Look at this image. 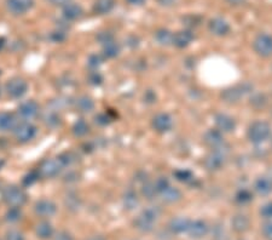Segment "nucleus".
<instances>
[{
  "label": "nucleus",
  "mask_w": 272,
  "mask_h": 240,
  "mask_svg": "<svg viewBox=\"0 0 272 240\" xmlns=\"http://www.w3.org/2000/svg\"><path fill=\"white\" fill-rule=\"evenodd\" d=\"M248 140L252 143H263L268 141L271 136V126L269 122L263 121V120H256V121L250 124L248 127L247 132Z\"/></svg>",
  "instance_id": "1"
},
{
  "label": "nucleus",
  "mask_w": 272,
  "mask_h": 240,
  "mask_svg": "<svg viewBox=\"0 0 272 240\" xmlns=\"http://www.w3.org/2000/svg\"><path fill=\"white\" fill-rule=\"evenodd\" d=\"M159 215H160V211H159L158 208L153 206V208H149L146 210L143 211L135 221L136 228L139 229V231L145 232H151L155 227L156 221H158Z\"/></svg>",
  "instance_id": "2"
},
{
  "label": "nucleus",
  "mask_w": 272,
  "mask_h": 240,
  "mask_svg": "<svg viewBox=\"0 0 272 240\" xmlns=\"http://www.w3.org/2000/svg\"><path fill=\"white\" fill-rule=\"evenodd\" d=\"M252 90L253 85L250 83H242V84L235 85L232 88L225 89L221 92V98L227 103H236L245 95L252 92Z\"/></svg>",
  "instance_id": "3"
},
{
  "label": "nucleus",
  "mask_w": 272,
  "mask_h": 240,
  "mask_svg": "<svg viewBox=\"0 0 272 240\" xmlns=\"http://www.w3.org/2000/svg\"><path fill=\"white\" fill-rule=\"evenodd\" d=\"M2 199L11 208H21L27 202V195L16 186H9L2 192Z\"/></svg>",
  "instance_id": "4"
},
{
  "label": "nucleus",
  "mask_w": 272,
  "mask_h": 240,
  "mask_svg": "<svg viewBox=\"0 0 272 240\" xmlns=\"http://www.w3.org/2000/svg\"><path fill=\"white\" fill-rule=\"evenodd\" d=\"M253 48L256 54L261 57L272 56V35L261 33L255 38L253 43Z\"/></svg>",
  "instance_id": "5"
},
{
  "label": "nucleus",
  "mask_w": 272,
  "mask_h": 240,
  "mask_svg": "<svg viewBox=\"0 0 272 240\" xmlns=\"http://www.w3.org/2000/svg\"><path fill=\"white\" fill-rule=\"evenodd\" d=\"M63 169V165L59 161V159H46L41 163L40 168H39V175L46 179H51V177L57 176Z\"/></svg>",
  "instance_id": "6"
},
{
  "label": "nucleus",
  "mask_w": 272,
  "mask_h": 240,
  "mask_svg": "<svg viewBox=\"0 0 272 240\" xmlns=\"http://www.w3.org/2000/svg\"><path fill=\"white\" fill-rule=\"evenodd\" d=\"M34 5V0H6V7L9 12L15 16H21L29 11Z\"/></svg>",
  "instance_id": "7"
},
{
  "label": "nucleus",
  "mask_w": 272,
  "mask_h": 240,
  "mask_svg": "<svg viewBox=\"0 0 272 240\" xmlns=\"http://www.w3.org/2000/svg\"><path fill=\"white\" fill-rule=\"evenodd\" d=\"M203 164L209 171L220 170L225 164V154L220 150H214V152L206 156Z\"/></svg>",
  "instance_id": "8"
},
{
  "label": "nucleus",
  "mask_w": 272,
  "mask_h": 240,
  "mask_svg": "<svg viewBox=\"0 0 272 240\" xmlns=\"http://www.w3.org/2000/svg\"><path fill=\"white\" fill-rule=\"evenodd\" d=\"M151 126L156 132L164 134L168 132L173 126V120L167 113H159L151 120Z\"/></svg>",
  "instance_id": "9"
},
{
  "label": "nucleus",
  "mask_w": 272,
  "mask_h": 240,
  "mask_svg": "<svg viewBox=\"0 0 272 240\" xmlns=\"http://www.w3.org/2000/svg\"><path fill=\"white\" fill-rule=\"evenodd\" d=\"M36 135V127L29 122H22L15 130V136L20 142H29Z\"/></svg>",
  "instance_id": "10"
},
{
  "label": "nucleus",
  "mask_w": 272,
  "mask_h": 240,
  "mask_svg": "<svg viewBox=\"0 0 272 240\" xmlns=\"http://www.w3.org/2000/svg\"><path fill=\"white\" fill-rule=\"evenodd\" d=\"M27 83L23 79H20V78H15V79L10 80L6 85L7 93L14 98L22 97V96L27 92Z\"/></svg>",
  "instance_id": "11"
},
{
  "label": "nucleus",
  "mask_w": 272,
  "mask_h": 240,
  "mask_svg": "<svg viewBox=\"0 0 272 240\" xmlns=\"http://www.w3.org/2000/svg\"><path fill=\"white\" fill-rule=\"evenodd\" d=\"M208 28L209 30H211L212 34L217 36H224L229 34L230 30H231V28H230L229 22L221 17L212 18L208 23Z\"/></svg>",
  "instance_id": "12"
},
{
  "label": "nucleus",
  "mask_w": 272,
  "mask_h": 240,
  "mask_svg": "<svg viewBox=\"0 0 272 240\" xmlns=\"http://www.w3.org/2000/svg\"><path fill=\"white\" fill-rule=\"evenodd\" d=\"M203 141L208 147L213 148V150H220L225 143L223 132H220L219 130H208L203 136Z\"/></svg>",
  "instance_id": "13"
},
{
  "label": "nucleus",
  "mask_w": 272,
  "mask_h": 240,
  "mask_svg": "<svg viewBox=\"0 0 272 240\" xmlns=\"http://www.w3.org/2000/svg\"><path fill=\"white\" fill-rule=\"evenodd\" d=\"M216 125L220 132H231L235 130L236 122L234 118H231L227 114H217L216 116Z\"/></svg>",
  "instance_id": "14"
},
{
  "label": "nucleus",
  "mask_w": 272,
  "mask_h": 240,
  "mask_svg": "<svg viewBox=\"0 0 272 240\" xmlns=\"http://www.w3.org/2000/svg\"><path fill=\"white\" fill-rule=\"evenodd\" d=\"M56 205L51 200H40L35 204L36 215L41 216V217H51L56 213Z\"/></svg>",
  "instance_id": "15"
},
{
  "label": "nucleus",
  "mask_w": 272,
  "mask_h": 240,
  "mask_svg": "<svg viewBox=\"0 0 272 240\" xmlns=\"http://www.w3.org/2000/svg\"><path fill=\"white\" fill-rule=\"evenodd\" d=\"M39 106L35 101H26L18 107V114L25 119H33L38 116Z\"/></svg>",
  "instance_id": "16"
},
{
  "label": "nucleus",
  "mask_w": 272,
  "mask_h": 240,
  "mask_svg": "<svg viewBox=\"0 0 272 240\" xmlns=\"http://www.w3.org/2000/svg\"><path fill=\"white\" fill-rule=\"evenodd\" d=\"M208 229H209L208 224L206 223L205 221L197 220L190 223L188 232H189L190 237H192V238L195 239H200L208 233Z\"/></svg>",
  "instance_id": "17"
},
{
  "label": "nucleus",
  "mask_w": 272,
  "mask_h": 240,
  "mask_svg": "<svg viewBox=\"0 0 272 240\" xmlns=\"http://www.w3.org/2000/svg\"><path fill=\"white\" fill-rule=\"evenodd\" d=\"M193 39L192 33L190 30H179L173 34V45L179 49H184L191 44Z\"/></svg>",
  "instance_id": "18"
},
{
  "label": "nucleus",
  "mask_w": 272,
  "mask_h": 240,
  "mask_svg": "<svg viewBox=\"0 0 272 240\" xmlns=\"http://www.w3.org/2000/svg\"><path fill=\"white\" fill-rule=\"evenodd\" d=\"M159 195L161 197V199L163 200L164 203H168V204H172V203H177L182 199V193L180 190L176 188V187H172L169 184L168 187H166L164 189H162Z\"/></svg>",
  "instance_id": "19"
},
{
  "label": "nucleus",
  "mask_w": 272,
  "mask_h": 240,
  "mask_svg": "<svg viewBox=\"0 0 272 240\" xmlns=\"http://www.w3.org/2000/svg\"><path fill=\"white\" fill-rule=\"evenodd\" d=\"M254 189L259 195H270L272 193V180L266 176L259 177L254 183Z\"/></svg>",
  "instance_id": "20"
},
{
  "label": "nucleus",
  "mask_w": 272,
  "mask_h": 240,
  "mask_svg": "<svg viewBox=\"0 0 272 240\" xmlns=\"http://www.w3.org/2000/svg\"><path fill=\"white\" fill-rule=\"evenodd\" d=\"M63 16L69 21H75L82 16V9L80 5L74 2H68L63 7Z\"/></svg>",
  "instance_id": "21"
},
{
  "label": "nucleus",
  "mask_w": 272,
  "mask_h": 240,
  "mask_svg": "<svg viewBox=\"0 0 272 240\" xmlns=\"http://www.w3.org/2000/svg\"><path fill=\"white\" fill-rule=\"evenodd\" d=\"M190 223H191V221L188 220V218L176 217L169 222V229H171L173 233L177 234L184 233V232H188Z\"/></svg>",
  "instance_id": "22"
},
{
  "label": "nucleus",
  "mask_w": 272,
  "mask_h": 240,
  "mask_svg": "<svg viewBox=\"0 0 272 240\" xmlns=\"http://www.w3.org/2000/svg\"><path fill=\"white\" fill-rule=\"evenodd\" d=\"M122 203H124V206L127 209V210H133L136 209L139 204V198H138V194L133 189H128L125 192L124 198H122Z\"/></svg>",
  "instance_id": "23"
},
{
  "label": "nucleus",
  "mask_w": 272,
  "mask_h": 240,
  "mask_svg": "<svg viewBox=\"0 0 272 240\" xmlns=\"http://www.w3.org/2000/svg\"><path fill=\"white\" fill-rule=\"evenodd\" d=\"M15 125H16V119L11 113L7 112L0 113V131H9L14 129Z\"/></svg>",
  "instance_id": "24"
},
{
  "label": "nucleus",
  "mask_w": 272,
  "mask_h": 240,
  "mask_svg": "<svg viewBox=\"0 0 272 240\" xmlns=\"http://www.w3.org/2000/svg\"><path fill=\"white\" fill-rule=\"evenodd\" d=\"M35 233L39 238L41 239H49L51 238L52 234H54V227L51 226V223L43 221V222L36 224Z\"/></svg>",
  "instance_id": "25"
},
{
  "label": "nucleus",
  "mask_w": 272,
  "mask_h": 240,
  "mask_svg": "<svg viewBox=\"0 0 272 240\" xmlns=\"http://www.w3.org/2000/svg\"><path fill=\"white\" fill-rule=\"evenodd\" d=\"M114 7V0H96L93 10L98 15L109 14Z\"/></svg>",
  "instance_id": "26"
},
{
  "label": "nucleus",
  "mask_w": 272,
  "mask_h": 240,
  "mask_svg": "<svg viewBox=\"0 0 272 240\" xmlns=\"http://www.w3.org/2000/svg\"><path fill=\"white\" fill-rule=\"evenodd\" d=\"M232 228L235 229L239 233H242V232H245L248 228H249V220H248L247 216L245 215H236L231 221Z\"/></svg>",
  "instance_id": "27"
},
{
  "label": "nucleus",
  "mask_w": 272,
  "mask_h": 240,
  "mask_svg": "<svg viewBox=\"0 0 272 240\" xmlns=\"http://www.w3.org/2000/svg\"><path fill=\"white\" fill-rule=\"evenodd\" d=\"M155 39L160 45H171L173 43V33L169 32L168 30H164V28H161L158 32L155 33Z\"/></svg>",
  "instance_id": "28"
},
{
  "label": "nucleus",
  "mask_w": 272,
  "mask_h": 240,
  "mask_svg": "<svg viewBox=\"0 0 272 240\" xmlns=\"http://www.w3.org/2000/svg\"><path fill=\"white\" fill-rule=\"evenodd\" d=\"M95 108V102L87 96H82V97L78 98L77 101V109L81 113H90Z\"/></svg>",
  "instance_id": "29"
},
{
  "label": "nucleus",
  "mask_w": 272,
  "mask_h": 240,
  "mask_svg": "<svg viewBox=\"0 0 272 240\" xmlns=\"http://www.w3.org/2000/svg\"><path fill=\"white\" fill-rule=\"evenodd\" d=\"M44 122L50 127H56L61 124V117L57 112L48 111L44 114Z\"/></svg>",
  "instance_id": "30"
},
{
  "label": "nucleus",
  "mask_w": 272,
  "mask_h": 240,
  "mask_svg": "<svg viewBox=\"0 0 272 240\" xmlns=\"http://www.w3.org/2000/svg\"><path fill=\"white\" fill-rule=\"evenodd\" d=\"M120 52V46L117 45V43L115 40L110 41V43H107L103 45V55L107 59H114L119 55Z\"/></svg>",
  "instance_id": "31"
},
{
  "label": "nucleus",
  "mask_w": 272,
  "mask_h": 240,
  "mask_svg": "<svg viewBox=\"0 0 272 240\" xmlns=\"http://www.w3.org/2000/svg\"><path fill=\"white\" fill-rule=\"evenodd\" d=\"M88 130H90V126H88V124L83 119L78 120V121L74 124V126H73V132H74L75 136H79V137H82L85 136V135H87Z\"/></svg>",
  "instance_id": "32"
},
{
  "label": "nucleus",
  "mask_w": 272,
  "mask_h": 240,
  "mask_svg": "<svg viewBox=\"0 0 272 240\" xmlns=\"http://www.w3.org/2000/svg\"><path fill=\"white\" fill-rule=\"evenodd\" d=\"M174 177L179 182H183V183H189L193 180V174L188 169H180V170L174 171Z\"/></svg>",
  "instance_id": "33"
},
{
  "label": "nucleus",
  "mask_w": 272,
  "mask_h": 240,
  "mask_svg": "<svg viewBox=\"0 0 272 240\" xmlns=\"http://www.w3.org/2000/svg\"><path fill=\"white\" fill-rule=\"evenodd\" d=\"M253 194L249 189H240L239 192L236 193V197H235V200H236L239 204H248V203L252 202Z\"/></svg>",
  "instance_id": "34"
},
{
  "label": "nucleus",
  "mask_w": 272,
  "mask_h": 240,
  "mask_svg": "<svg viewBox=\"0 0 272 240\" xmlns=\"http://www.w3.org/2000/svg\"><path fill=\"white\" fill-rule=\"evenodd\" d=\"M142 194L144 195L146 199H153L155 195H158V190L155 188L154 182L146 181L142 184Z\"/></svg>",
  "instance_id": "35"
},
{
  "label": "nucleus",
  "mask_w": 272,
  "mask_h": 240,
  "mask_svg": "<svg viewBox=\"0 0 272 240\" xmlns=\"http://www.w3.org/2000/svg\"><path fill=\"white\" fill-rule=\"evenodd\" d=\"M65 206H67V209H69V210L77 211L78 209L80 208L79 197H78L77 194H74V193L68 194L67 197H65Z\"/></svg>",
  "instance_id": "36"
},
{
  "label": "nucleus",
  "mask_w": 272,
  "mask_h": 240,
  "mask_svg": "<svg viewBox=\"0 0 272 240\" xmlns=\"http://www.w3.org/2000/svg\"><path fill=\"white\" fill-rule=\"evenodd\" d=\"M21 216H22V212H21L20 208H10L5 217L9 222H17L18 220H21Z\"/></svg>",
  "instance_id": "37"
},
{
  "label": "nucleus",
  "mask_w": 272,
  "mask_h": 240,
  "mask_svg": "<svg viewBox=\"0 0 272 240\" xmlns=\"http://www.w3.org/2000/svg\"><path fill=\"white\" fill-rule=\"evenodd\" d=\"M250 104H253L256 108H261V107H264L266 104V97L263 93H258V95H255L254 97L250 100Z\"/></svg>",
  "instance_id": "38"
},
{
  "label": "nucleus",
  "mask_w": 272,
  "mask_h": 240,
  "mask_svg": "<svg viewBox=\"0 0 272 240\" xmlns=\"http://www.w3.org/2000/svg\"><path fill=\"white\" fill-rule=\"evenodd\" d=\"M39 176H40V175H39V172L30 171L29 174H28L27 176L23 179V184H25V186H32L34 182H36V180L39 179Z\"/></svg>",
  "instance_id": "39"
},
{
  "label": "nucleus",
  "mask_w": 272,
  "mask_h": 240,
  "mask_svg": "<svg viewBox=\"0 0 272 240\" xmlns=\"http://www.w3.org/2000/svg\"><path fill=\"white\" fill-rule=\"evenodd\" d=\"M154 184H155V188L158 190V194H159L162 189H164L166 187L169 186V182L166 177H159V179L154 182Z\"/></svg>",
  "instance_id": "40"
},
{
  "label": "nucleus",
  "mask_w": 272,
  "mask_h": 240,
  "mask_svg": "<svg viewBox=\"0 0 272 240\" xmlns=\"http://www.w3.org/2000/svg\"><path fill=\"white\" fill-rule=\"evenodd\" d=\"M260 215L266 220H272V202L268 203L261 208Z\"/></svg>",
  "instance_id": "41"
},
{
  "label": "nucleus",
  "mask_w": 272,
  "mask_h": 240,
  "mask_svg": "<svg viewBox=\"0 0 272 240\" xmlns=\"http://www.w3.org/2000/svg\"><path fill=\"white\" fill-rule=\"evenodd\" d=\"M6 240H25V236L21 233L20 231H16V229H11L6 233V237H5Z\"/></svg>",
  "instance_id": "42"
},
{
  "label": "nucleus",
  "mask_w": 272,
  "mask_h": 240,
  "mask_svg": "<svg viewBox=\"0 0 272 240\" xmlns=\"http://www.w3.org/2000/svg\"><path fill=\"white\" fill-rule=\"evenodd\" d=\"M97 39H98V41L102 44V45H104V44L110 43V41L114 40V36H112L109 32H102L99 33V35L97 36Z\"/></svg>",
  "instance_id": "43"
},
{
  "label": "nucleus",
  "mask_w": 272,
  "mask_h": 240,
  "mask_svg": "<svg viewBox=\"0 0 272 240\" xmlns=\"http://www.w3.org/2000/svg\"><path fill=\"white\" fill-rule=\"evenodd\" d=\"M263 234L268 240H272V221L266 222L263 226Z\"/></svg>",
  "instance_id": "44"
},
{
  "label": "nucleus",
  "mask_w": 272,
  "mask_h": 240,
  "mask_svg": "<svg viewBox=\"0 0 272 240\" xmlns=\"http://www.w3.org/2000/svg\"><path fill=\"white\" fill-rule=\"evenodd\" d=\"M102 62H103V59H102L99 55H92V56L90 57V60H88V64H90L91 67L101 66Z\"/></svg>",
  "instance_id": "45"
},
{
  "label": "nucleus",
  "mask_w": 272,
  "mask_h": 240,
  "mask_svg": "<svg viewBox=\"0 0 272 240\" xmlns=\"http://www.w3.org/2000/svg\"><path fill=\"white\" fill-rule=\"evenodd\" d=\"M51 39L54 43H62L65 39V33L62 32V30H56L51 34Z\"/></svg>",
  "instance_id": "46"
},
{
  "label": "nucleus",
  "mask_w": 272,
  "mask_h": 240,
  "mask_svg": "<svg viewBox=\"0 0 272 240\" xmlns=\"http://www.w3.org/2000/svg\"><path fill=\"white\" fill-rule=\"evenodd\" d=\"M90 82L92 83V84H101L102 82H103V78L101 77V74L99 73H92V74L90 75Z\"/></svg>",
  "instance_id": "47"
},
{
  "label": "nucleus",
  "mask_w": 272,
  "mask_h": 240,
  "mask_svg": "<svg viewBox=\"0 0 272 240\" xmlns=\"http://www.w3.org/2000/svg\"><path fill=\"white\" fill-rule=\"evenodd\" d=\"M54 240H73L72 236L67 232H59L56 237H54Z\"/></svg>",
  "instance_id": "48"
},
{
  "label": "nucleus",
  "mask_w": 272,
  "mask_h": 240,
  "mask_svg": "<svg viewBox=\"0 0 272 240\" xmlns=\"http://www.w3.org/2000/svg\"><path fill=\"white\" fill-rule=\"evenodd\" d=\"M96 121L99 122L101 125H106L110 121V119L107 117V114H99L98 117H96Z\"/></svg>",
  "instance_id": "49"
},
{
  "label": "nucleus",
  "mask_w": 272,
  "mask_h": 240,
  "mask_svg": "<svg viewBox=\"0 0 272 240\" xmlns=\"http://www.w3.org/2000/svg\"><path fill=\"white\" fill-rule=\"evenodd\" d=\"M155 98H156V96H155V93L153 92V91H148V92L145 93V101L146 102H154V101H155Z\"/></svg>",
  "instance_id": "50"
},
{
  "label": "nucleus",
  "mask_w": 272,
  "mask_h": 240,
  "mask_svg": "<svg viewBox=\"0 0 272 240\" xmlns=\"http://www.w3.org/2000/svg\"><path fill=\"white\" fill-rule=\"evenodd\" d=\"M130 5H133V6H140L145 2V0H126Z\"/></svg>",
  "instance_id": "51"
},
{
  "label": "nucleus",
  "mask_w": 272,
  "mask_h": 240,
  "mask_svg": "<svg viewBox=\"0 0 272 240\" xmlns=\"http://www.w3.org/2000/svg\"><path fill=\"white\" fill-rule=\"evenodd\" d=\"M177 0H159V2L162 6H172L173 4H176Z\"/></svg>",
  "instance_id": "52"
},
{
  "label": "nucleus",
  "mask_w": 272,
  "mask_h": 240,
  "mask_svg": "<svg viewBox=\"0 0 272 240\" xmlns=\"http://www.w3.org/2000/svg\"><path fill=\"white\" fill-rule=\"evenodd\" d=\"M54 5H67L68 2H70V0H48Z\"/></svg>",
  "instance_id": "53"
},
{
  "label": "nucleus",
  "mask_w": 272,
  "mask_h": 240,
  "mask_svg": "<svg viewBox=\"0 0 272 240\" xmlns=\"http://www.w3.org/2000/svg\"><path fill=\"white\" fill-rule=\"evenodd\" d=\"M226 1L229 2V4L235 5V6H237V5H242L243 2L245 1V0H226Z\"/></svg>",
  "instance_id": "54"
},
{
  "label": "nucleus",
  "mask_w": 272,
  "mask_h": 240,
  "mask_svg": "<svg viewBox=\"0 0 272 240\" xmlns=\"http://www.w3.org/2000/svg\"><path fill=\"white\" fill-rule=\"evenodd\" d=\"M88 240H106V238L102 236H93V237H91Z\"/></svg>",
  "instance_id": "55"
}]
</instances>
